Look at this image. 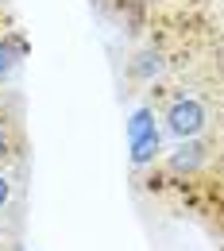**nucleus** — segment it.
<instances>
[{
    "mask_svg": "<svg viewBox=\"0 0 224 251\" xmlns=\"http://www.w3.org/2000/svg\"><path fill=\"white\" fill-rule=\"evenodd\" d=\"M162 120H166V131L174 139H197L205 131V124H209V108L197 97H174Z\"/></svg>",
    "mask_w": 224,
    "mask_h": 251,
    "instance_id": "nucleus-1",
    "label": "nucleus"
},
{
    "mask_svg": "<svg viewBox=\"0 0 224 251\" xmlns=\"http://www.w3.org/2000/svg\"><path fill=\"white\" fill-rule=\"evenodd\" d=\"M205 155H209V151H205V143H197V139H182V143L170 151L166 162H170V170H174V174H197V170H201V162H205Z\"/></svg>",
    "mask_w": 224,
    "mask_h": 251,
    "instance_id": "nucleus-2",
    "label": "nucleus"
},
{
    "mask_svg": "<svg viewBox=\"0 0 224 251\" xmlns=\"http://www.w3.org/2000/svg\"><path fill=\"white\" fill-rule=\"evenodd\" d=\"M24 54H27L24 35H4V39H0V81H8V77L20 70Z\"/></svg>",
    "mask_w": 224,
    "mask_h": 251,
    "instance_id": "nucleus-3",
    "label": "nucleus"
},
{
    "mask_svg": "<svg viewBox=\"0 0 224 251\" xmlns=\"http://www.w3.org/2000/svg\"><path fill=\"white\" fill-rule=\"evenodd\" d=\"M159 155H162V135H159V127H155L151 135H143V139L128 143V158H131V166H151V162H155Z\"/></svg>",
    "mask_w": 224,
    "mask_h": 251,
    "instance_id": "nucleus-4",
    "label": "nucleus"
},
{
    "mask_svg": "<svg viewBox=\"0 0 224 251\" xmlns=\"http://www.w3.org/2000/svg\"><path fill=\"white\" fill-rule=\"evenodd\" d=\"M162 70H166V62H162L159 50H139V54L131 58V77H135V81H155Z\"/></svg>",
    "mask_w": 224,
    "mask_h": 251,
    "instance_id": "nucleus-5",
    "label": "nucleus"
},
{
    "mask_svg": "<svg viewBox=\"0 0 224 251\" xmlns=\"http://www.w3.org/2000/svg\"><path fill=\"white\" fill-rule=\"evenodd\" d=\"M155 108H147V104H139L135 112H131V120H128V143H135V139H143V135H151L155 131Z\"/></svg>",
    "mask_w": 224,
    "mask_h": 251,
    "instance_id": "nucleus-6",
    "label": "nucleus"
},
{
    "mask_svg": "<svg viewBox=\"0 0 224 251\" xmlns=\"http://www.w3.org/2000/svg\"><path fill=\"white\" fill-rule=\"evenodd\" d=\"M12 151H16V131H12V124L0 116V158H12Z\"/></svg>",
    "mask_w": 224,
    "mask_h": 251,
    "instance_id": "nucleus-7",
    "label": "nucleus"
},
{
    "mask_svg": "<svg viewBox=\"0 0 224 251\" xmlns=\"http://www.w3.org/2000/svg\"><path fill=\"white\" fill-rule=\"evenodd\" d=\"M8 201H12V178L0 170V213L8 209Z\"/></svg>",
    "mask_w": 224,
    "mask_h": 251,
    "instance_id": "nucleus-8",
    "label": "nucleus"
}]
</instances>
